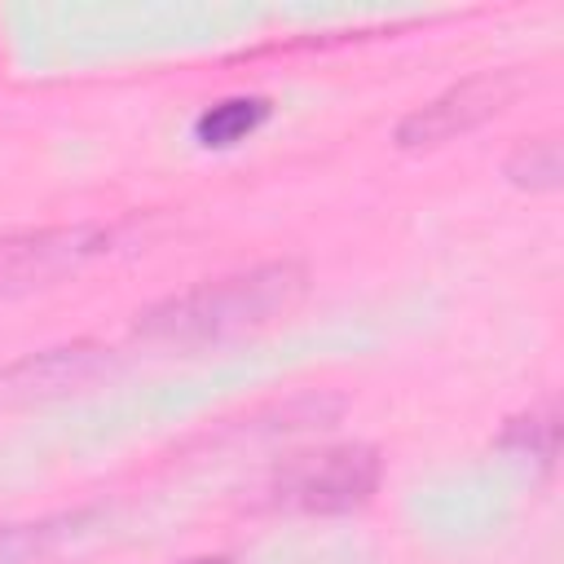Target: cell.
Here are the masks:
<instances>
[{"label": "cell", "instance_id": "3", "mask_svg": "<svg viewBox=\"0 0 564 564\" xmlns=\"http://www.w3.org/2000/svg\"><path fill=\"white\" fill-rule=\"evenodd\" d=\"M511 97H516V75H507V70L471 75V79L445 88L441 97H432L427 106H419L414 115H405L397 128V141L405 150L441 145L449 137H463V132L480 128L485 119H494Z\"/></svg>", "mask_w": 564, "mask_h": 564}, {"label": "cell", "instance_id": "5", "mask_svg": "<svg viewBox=\"0 0 564 564\" xmlns=\"http://www.w3.org/2000/svg\"><path fill=\"white\" fill-rule=\"evenodd\" d=\"M106 247V229H40L0 242V291L40 286Z\"/></svg>", "mask_w": 564, "mask_h": 564}, {"label": "cell", "instance_id": "2", "mask_svg": "<svg viewBox=\"0 0 564 564\" xmlns=\"http://www.w3.org/2000/svg\"><path fill=\"white\" fill-rule=\"evenodd\" d=\"M375 485L379 454L370 445H335L291 458L273 480V498L295 511H352L375 494Z\"/></svg>", "mask_w": 564, "mask_h": 564}, {"label": "cell", "instance_id": "6", "mask_svg": "<svg viewBox=\"0 0 564 564\" xmlns=\"http://www.w3.org/2000/svg\"><path fill=\"white\" fill-rule=\"evenodd\" d=\"M264 119H269V101L264 97H225V101L207 106L194 119V137L203 145H212V150H225V145L247 141Z\"/></svg>", "mask_w": 564, "mask_h": 564}, {"label": "cell", "instance_id": "8", "mask_svg": "<svg viewBox=\"0 0 564 564\" xmlns=\"http://www.w3.org/2000/svg\"><path fill=\"white\" fill-rule=\"evenodd\" d=\"M502 445H511V449H520L529 458L551 463V454H555V414H551V405L511 419L507 432H502Z\"/></svg>", "mask_w": 564, "mask_h": 564}, {"label": "cell", "instance_id": "4", "mask_svg": "<svg viewBox=\"0 0 564 564\" xmlns=\"http://www.w3.org/2000/svg\"><path fill=\"white\" fill-rule=\"evenodd\" d=\"M110 366H115L110 348L97 344H62L31 352L0 370V405H26V401H53L79 392L101 375H110Z\"/></svg>", "mask_w": 564, "mask_h": 564}, {"label": "cell", "instance_id": "1", "mask_svg": "<svg viewBox=\"0 0 564 564\" xmlns=\"http://www.w3.org/2000/svg\"><path fill=\"white\" fill-rule=\"evenodd\" d=\"M304 282L308 273L295 260L256 264L247 273H229L194 291L167 295L163 304L141 313L137 335L154 344H216L282 317L304 295Z\"/></svg>", "mask_w": 564, "mask_h": 564}, {"label": "cell", "instance_id": "7", "mask_svg": "<svg viewBox=\"0 0 564 564\" xmlns=\"http://www.w3.org/2000/svg\"><path fill=\"white\" fill-rule=\"evenodd\" d=\"M507 176L524 189H555L560 185V145L551 137L524 141L511 159H507Z\"/></svg>", "mask_w": 564, "mask_h": 564}, {"label": "cell", "instance_id": "9", "mask_svg": "<svg viewBox=\"0 0 564 564\" xmlns=\"http://www.w3.org/2000/svg\"><path fill=\"white\" fill-rule=\"evenodd\" d=\"M189 564H229V560H220V555H216V560H189Z\"/></svg>", "mask_w": 564, "mask_h": 564}]
</instances>
